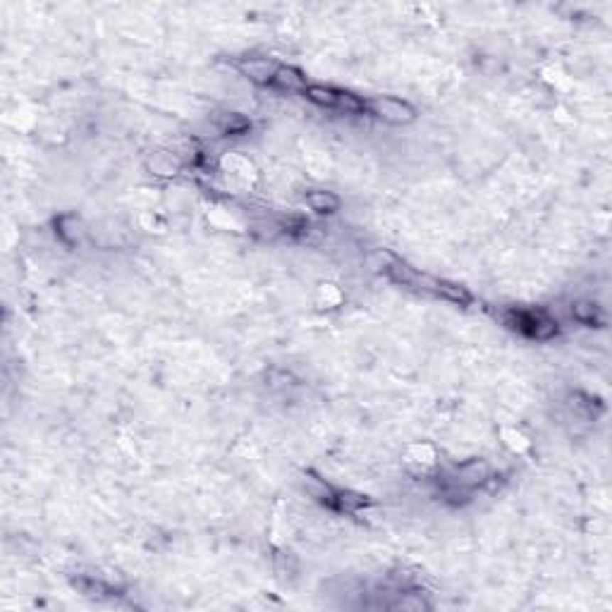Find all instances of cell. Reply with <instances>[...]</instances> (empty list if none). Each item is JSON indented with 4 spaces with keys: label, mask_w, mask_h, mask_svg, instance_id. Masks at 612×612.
<instances>
[{
    "label": "cell",
    "mask_w": 612,
    "mask_h": 612,
    "mask_svg": "<svg viewBox=\"0 0 612 612\" xmlns=\"http://www.w3.org/2000/svg\"><path fill=\"white\" fill-rule=\"evenodd\" d=\"M306 98L323 108H338L340 105V89H333V87H321V84H308L306 87Z\"/></svg>",
    "instance_id": "cell-5"
},
{
    "label": "cell",
    "mask_w": 612,
    "mask_h": 612,
    "mask_svg": "<svg viewBox=\"0 0 612 612\" xmlns=\"http://www.w3.org/2000/svg\"><path fill=\"white\" fill-rule=\"evenodd\" d=\"M459 483L462 485H476L483 483L488 478V464L485 462H466L462 469H459Z\"/></svg>",
    "instance_id": "cell-8"
},
{
    "label": "cell",
    "mask_w": 612,
    "mask_h": 612,
    "mask_svg": "<svg viewBox=\"0 0 612 612\" xmlns=\"http://www.w3.org/2000/svg\"><path fill=\"white\" fill-rule=\"evenodd\" d=\"M438 297H445L450 301H455V304H469L471 297L469 292H466L464 287L455 285V282H447V280H438Z\"/></svg>",
    "instance_id": "cell-9"
},
{
    "label": "cell",
    "mask_w": 612,
    "mask_h": 612,
    "mask_svg": "<svg viewBox=\"0 0 612 612\" xmlns=\"http://www.w3.org/2000/svg\"><path fill=\"white\" fill-rule=\"evenodd\" d=\"M571 316H574L579 323H586V326L605 323V313L601 311V306L594 304V301H576V304L571 306Z\"/></svg>",
    "instance_id": "cell-6"
},
{
    "label": "cell",
    "mask_w": 612,
    "mask_h": 612,
    "mask_svg": "<svg viewBox=\"0 0 612 612\" xmlns=\"http://www.w3.org/2000/svg\"><path fill=\"white\" fill-rule=\"evenodd\" d=\"M240 70H242V75L249 77L252 82L268 84L278 75L280 65L275 63L273 58H245V60H240Z\"/></svg>",
    "instance_id": "cell-3"
},
{
    "label": "cell",
    "mask_w": 612,
    "mask_h": 612,
    "mask_svg": "<svg viewBox=\"0 0 612 612\" xmlns=\"http://www.w3.org/2000/svg\"><path fill=\"white\" fill-rule=\"evenodd\" d=\"M366 110L371 115L380 117L383 122H390V124H407L414 120V108L402 98H394V96H376L371 101H366Z\"/></svg>",
    "instance_id": "cell-2"
},
{
    "label": "cell",
    "mask_w": 612,
    "mask_h": 612,
    "mask_svg": "<svg viewBox=\"0 0 612 612\" xmlns=\"http://www.w3.org/2000/svg\"><path fill=\"white\" fill-rule=\"evenodd\" d=\"M220 129L225 131V134H242V131L249 129V120L242 117L240 113H230L220 120Z\"/></svg>",
    "instance_id": "cell-10"
},
{
    "label": "cell",
    "mask_w": 612,
    "mask_h": 612,
    "mask_svg": "<svg viewBox=\"0 0 612 612\" xmlns=\"http://www.w3.org/2000/svg\"><path fill=\"white\" fill-rule=\"evenodd\" d=\"M306 203H308V208L316 210V213H335V210L340 208L338 196H335L333 192H323V189H318V192H308Z\"/></svg>",
    "instance_id": "cell-7"
},
{
    "label": "cell",
    "mask_w": 612,
    "mask_h": 612,
    "mask_svg": "<svg viewBox=\"0 0 612 612\" xmlns=\"http://www.w3.org/2000/svg\"><path fill=\"white\" fill-rule=\"evenodd\" d=\"M508 323L536 340H550L557 333V323L543 311H512Z\"/></svg>",
    "instance_id": "cell-1"
},
{
    "label": "cell",
    "mask_w": 612,
    "mask_h": 612,
    "mask_svg": "<svg viewBox=\"0 0 612 612\" xmlns=\"http://www.w3.org/2000/svg\"><path fill=\"white\" fill-rule=\"evenodd\" d=\"M275 87H280L282 91H289V94H304L306 91V77L301 75L297 68H282L278 70V75L273 79Z\"/></svg>",
    "instance_id": "cell-4"
}]
</instances>
